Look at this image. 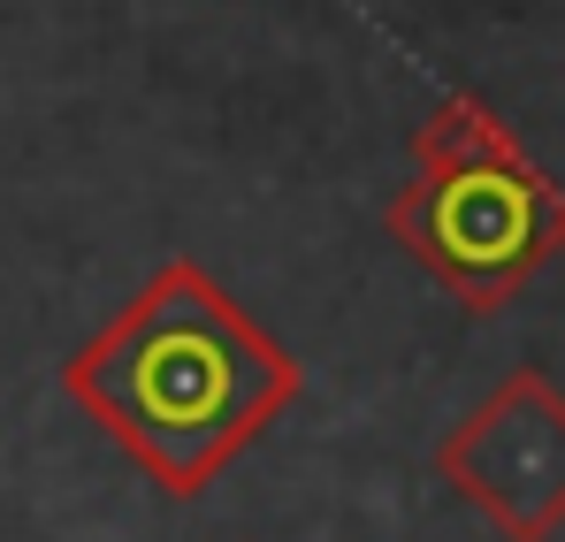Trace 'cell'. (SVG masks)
Instances as JSON below:
<instances>
[{"label":"cell","instance_id":"obj_2","mask_svg":"<svg viewBox=\"0 0 565 542\" xmlns=\"http://www.w3.org/2000/svg\"><path fill=\"white\" fill-rule=\"evenodd\" d=\"M390 237L467 313H497L551 253H565V191L527 161V146L459 169H413L390 199Z\"/></svg>","mask_w":565,"mask_h":542},{"label":"cell","instance_id":"obj_4","mask_svg":"<svg viewBox=\"0 0 565 542\" xmlns=\"http://www.w3.org/2000/svg\"><path fill=\"white\" fill-rule=\"evenodd\" d=\"M520 138L504 130V115L473 92L436 99L420 123H413V169H459V161H489V153H512Z\"/></svg>","mask_w":565,"mask_h":542},{"label":"cell","instance_id":"obj_1","mask_svg":"<svg viewBox=\"0 0 565 542\" xmlns=\"http://www.w3.org/2000/svg\"><path fill=\"white\" fill-rule=\"evenodd\" d=\"M62 390L161 497H199L298 405L306 374L199 261H161L93 344L70 352Z\"/></svg>","mask_w":565,"mask_h":542},{"label":"cell","instance_id":"obj_3","mask_svg":"<svg viewBox=\"0 0 565 542\" xmlns=\"http://www.w3.org/2000/svg\"><path fill=\"white\" fill-rule=\"evenodd\" d=\"M436 474L504 542H551L565 528V390L543 366L504 374L436 444Z\"/></svg>","mask_w":565,"mask_h":542}]
</instances>
